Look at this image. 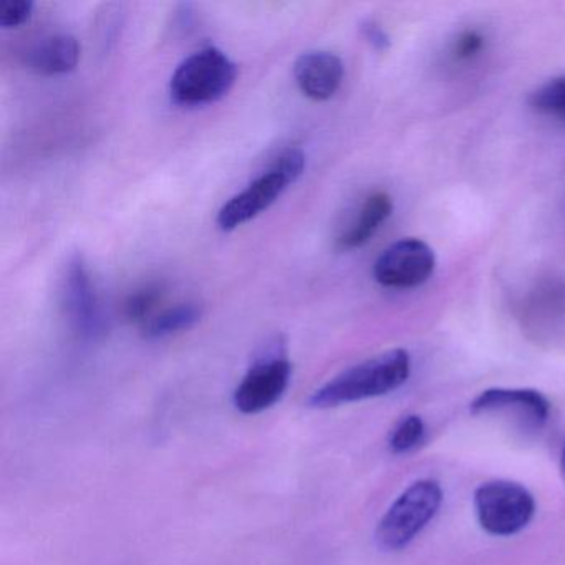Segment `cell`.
Listing matches in <instances>:
<instances>
[{
	"label": "cell",
	"instance_id": "6da1fadb",
	"mask_svg": "<svg viewBox=\"0 0 565 565\" xmlns=\"http://www.w3.org/2000/svg\"><path fill=\"white\" fill-rule=\"evenodd\" d=\"M412 359L403 349L388 350L343 370L307 398L313 409H332L363 399L388 395L408 380Z\"/></svg>",
	"mask_w": 565,
	"mask_h": 565
},
{
	"label": "cell",
	"instance_id": "7a4b0ae2",
	"mask_svg": "<svg viewBox=\"0 0 565 565\" xmlns=\"http://www.w3.org/2000/svg\"><path fill=\"white\" fill-rule=\"evenodd\" d=\"M306 170V154L299 148H287L270 164L266 173L254 180L246 190L231 198L220 213L217 226L234 231L269 210L290 184L296 183Z\"/></svg>",
	"mask_w": 565,
	"mask_h": 565
},
{
	"label": "cell",
	"instance_id": "3957f363",
	"mask_svg": "<svg viewBox=\"0 0 565 565\" xmlns=\"http://www.w3.org/2000/svg\"><path fill=\"white\" fill-rule=\"evenodd\" d=\"M236 81V64L220 49L207 47L178 65L171 77L170 94L178 105L198 107L226 97Z\"/></svg>",
	"mask_w": 565,
	"mask_h": 565
},
{
	"label": "cell",
	"instance_id": "277c9868",
	"mask_svg": "<svg viewBox=\"0 0 565 565\" xmlns=\"http://www.w3.org/2000/svg\"><path fill=\"white\" fill-rule=\"evenodd\" d=\"M443 502L441 486L431 479L413 482L396 498L376 527V544L383 551L406 547L428 522L435 518Z\"/></svg>",
	"mask_w": 565,
	"mask_h": 565
},
{
	"label": "cell",
	"instance_id": "5b68a950",
	"mask_svg": "<svg viewBox=\"0 0 565 565\" xmlns=\"http://www.w3.org/2000/svg\"><path fill=\"white\" fill-rule=\"evenodd\" d=\"M475 509L479 524L499 537L518 534L534 518L535 501L519 482H484L475 492Z\"/></svg>",
	"mask_w": 565,
	"mask_h": 565
},
{
	"label": "cell",
	"instance_id": "8992f818",
	"mask_svg": "<svg viewBox=\"0 0 565 565\" xmlns=\"http://www.w3.org/2000/svg\"><path fill=\"white\" fill-rule=\"evenodd\" d=\"M292 379V363L279 347L267 352L247 370L234 390L233 403L243 415H257L273 408Z\"/></svg>",
	"mask_w": 565,
	"mask_h": 565
},
{
	"label": "cell",
	"instance_id": "52a82bcc",
	"mask_svg": "<svg viewBox=\"0 0 565 565\" xmlns=\"http://www.w3.org/2000/svg\"><path fill=\"white\" fill-rule=\"evenodd\" d=\"M62 299H64L65 312L72 327L82 337L97 339L105 332L107 320L82 254H74L68 259L64 286H62Z\"/></svg>",
	"mask_w": 565,
	"mask_h": 565
},
{
	"label": "cell",
	"instance_id": "ba28073f",
	"mask_svg": "<svg viewBox=\"0 0 565 565\" xmlns=\"http://www.w3.org/2000/svg\"><path fill=\"white\" fill-rule=\"evenodd\" d=\"M435 267L436 257L431 247L408 237L383 250L373 266V276L382 286L412 289L425 284L435 273Z\"/></svg>",
	"mask_w": 565,
	"mask_h": 565
},
{
	"label": "cell",
	"instance_id": "9c48e42d",
	"mask_svg": "<svg viewBox=\"0 0 565 565\" xmlns=\"http://www.w3.org/2000/svg\"><path fill=\"white\" fill-rule=\"evenodd\" d=\"M471 412L511 413L524 428L539 429L547 422L551 403L537 390L489 388L476 396Z\"/></svg>",
	"mask_w": 565,
	"mask_h": 565
},
{
	"label": "cell",
	"instance_id": "30bf717a",
	"mask_svg": "<svg viewBox=\"0 0 565 565\" xmlns=\"http://www.w3.org/2000/svg\"><path fill=\"white\" fill-rule=\"evenodd\" d=\"M345 68L332 52L313 51L300 55L294 64V78L303 95L313 102H326L339 92Z\"/></svg>",
	"mask_w": 565,
	"mask_h": 565
},
{
	"label": "cell",
	"instance_id": "8fae6325",
	"mask_svg": "<svg viewBox=\"0 0 565 565\" xmlns=\"http://www.w3.org/2000/svg\"><path fill=\"white\" fill-rule=\"evenodd\" d=\"M82 47L74 35L42 39L28 52V67L42 75H65L77 68Z\"/></svg>",
	"mask_w": 565,
	"mask_h": 565
},
{
	"label": "cell",
	"instance_id": "7c38bea8",
	"mask_svg": "<svg viewBox=\"0 0 565 565\" xmlns=\"http://www.w3.org/2000/svg\"><path fill=\"white\" fill-rule=\"evenodd\" d=\"M393 211V201L383 191L370 194L360 210L359 216L353 221L352 226L339 237L337 246L340 250H352L365 246L382 224L388 220Z\"/></svg>",
	"mask_w": 565,
	"mask_h": 565
},
{
	"label": "cell",
	"instance_id": "4fadbf2b",
	"mask_svg": "<svg viewBox=\"0 0 565 565\" xmlns=\"http://www.w3.org/2000/svg\"><path fill=\"white\" fill-rule=\"evenodd\" d=\"M203 317V307L198 302L178 303L170 309L161 310L153 319L148 320L141 332L145 339L158 340L167 339L174 333L184 332L193 329Z\"/></svg>",
	"mask_w": 565,
	"mask_h": 565
},
{
	"label": "cell",
	"instance_id": "5bb4252c",
	"mask_svg": "<svg viewBox=\"0 0 565 565\" xmlns=\"http://www.w3.org/2000/svg\"><path fill=\"white\" fill-rule=\"evenodd\" d=\"M164 297V289L161 284H147L140 289L131 292L124 303V316L134 323L141 327L157 316L158 306Z\"/></svg>",
	"mask_w": 565,
	"mask_h": 565
},
{
	"label": "cell",
	"instance_id": "9a60e30c",
	"mask_svg": "<svg viewBox=\"0 0 565 565\" xmlns=\"http://www.w3.org/2000/svg\"><path fill=\"white\" fill-rule=\"evenodd\" d=\"M529 104L537 114L565 124V75L539 87L529 98Z\"/></svg>",
	"mask_w": 565,
	"mask_h": 565
},
{
	"label": "cell",
	"instance_id": "2e32d148",
	"mask_svg": "<svg viewBox=\"0 0 565 565\" xmlns=\"http://www.w3.org/2000/svg\"><path fill=\"white\" fill-rule=\"evenodd\" d=\"M425 423L418 415L405 416L390 436V449L396 455L413 451L425 441Z\"/></svg>",
	"mask_w": 565,
	"mask_h": 565
},
{
	"label": "cell",
	"instance_id": "e0dca14e",
	"mask_svg": "<svg viewBox=\"0 0 565 565\" xmlns=\"http://www.w3.org/2000/svg\"><path fill=\"white\" fill-rule=\"evenodd\" d=\"M34 12L32 0H4L0 6V25L2 29H18L24 25Z\"/></svg>",
	"mask_w": 565,
	"mask_h": 565
},
{
	"label": "cell",
	"instance_id": "ac0fdd59",
	"mask_svg": "<svg viewBox=\"0 0 565 565\" xmlns=\"http://www.w3.org/2000/svg\"><path fill=\"white\" fill-rule=\"evenodd\" d=\"M482 45H484V39L478 32H465L456 41L452 54H455L458 61H469V58L476 57L482 51Z\"/></svg>",
	"mask_w": 565,
	"mask_h": 565
},
{
	"label": "cell",
	"instance_id": "d6986e66",
	"mask_svg": "<svg viewBox=\"0 0 565 565\" xmlns=\"http://www.w3.org/2000/svg\"><path fill=\"white\" fill-rule=\"evenodd\" d=\"M362 34L370 45L376 51H386L390 47V39L386 32L375 21H365L362 24Z\"/></svg>",
	"mask_w": 565,
	"mask_h": 565
},
{
	"label": "cell",
	"instance_id": "ffe728a7",
	"mask_svg": "<svg viewBox=\"0 0 565 565\" xmlns=\"http://www.w3.org/2000/svg\"><path fill=\"white\" fill-rule=\"evenodd\" d=\"M561 471H562V476H564V479H565V445H564V449H562Z\"/></svg>",
	"mask_w": 565,
	"mask_h": 565
}]
</instances>
